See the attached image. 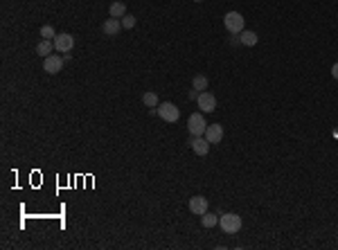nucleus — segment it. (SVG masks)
Masks as SVG:
<instances>
[{"mask_svg": "<svg viewBox=\"0 0 338 250\" xmlns=\"http://www.w3.org/2000/svg\"><path fill=\"white\" fill-rule=\"evenodd\" d=\"M219 226H221V230L226 234H234L241 230V216L234 214V212H223L221 216H219Z\"/></svg>", "mask_w": 338, "mask_h": 250, "instance_id": "obj_1", "label": "nucleus"}, {"mask_svg": "<svg viewBox=\"0 0 338 250\" xmlns=\"http://www.w3.org/2000/svg\"><path fill=\"white\" fill-rule=\"evenodd\" d=\"M223 25H226V29L230 34H241L246 27V18L239 12H228L223 16Z\"/></svg>", "mask_w": 338, "mask_h": 250, "instance_id": "obj_2", "label": "nucleus"}, {"mask_svg": "<svg viewBox=\"0 0 338 250\" xmlns=\"http://www.w3.org/2000/svg\"><path fill=\"white\" fill-rule=\"evenodd\" d=\"M205 128H208V122H205L203 113H192L190 120H187V131H190V135H194V138L205 135Z\"/></svg>", "mask_w": 338, "mask_h": 250, "instance_id": "obj_3", "label": "nucleus"}, {"mask_svg": "<svg viewBox=\"0 0 338 250\" xmlns=\"http://www.w3.org/2000/svg\"><path fill=\"white\" fill-rule=\"evenodd\" d=\"M158 117L165 120V122H169V124H174V122H178L181 111H178L171 102H163V104H158Z\"/></svg>", "mask_w": 338, "mask_h": 250, "instance_id": "obj_4", "label": "nucleus"}, {"mask_svg": "<svg viewBox=\"0 0 338 250\" xmlns=\"http://www.w3.org/2000/svg\"><path fill=\"white\" fill-rule=\"evenodd\" d=\"M75 47V36L72 34H57V39H54V50L61 54H70V50Z\"/></svg>", "mask_w": 338, "mask_h": 250, "instance_id": "obj_5", "label": "nucleus"}, {"mask_svg": "<svg viewBox=\"0 0 338 250\" xmlns=\"http://www.w3.org/2000/svg\"><path fill=\"white\" fill-rule=\"evenodd\" d=\"M196 104H198V108H201V113H212V111H216V97H214L212 93H208V90L198 93Z\"/></svg>", "mask_w": 338, "mask_h": 250, "instance_id": "obj_6", "label": "nucleus"}, {"mask_svg": "<svg viewBox=\"0 0 338 250\" xmlns=\"http://www.w3.org/2000/svg\"><path fill=\"white\" fill-rule=\"evenodd\" d=\"M63 63H65L63 57H59V54H50V57L43 59V70L50 72V75H57V72H61Z\"/></svg>", "mask_w": 338, "mask_h": 250, "instance_id": "obj_7", "label": "nucleus"}, {"mask_svg": "<svg viewBox=\"0 0 338 250\" xmlns=\"http://www.w3.org/2000/svg\"><path fill=\"white\" fill-rule=\"evenodd\" d=\"M208 208H210V203H208V198L201 196V194H196V196L190 198V212H192V214L201 216V214L208 212Z\"/></svg>", "mask_w": 338, "mask_h": 250, "instance_id": "obj_8", "label": "nucleus"}, {"mask_svg": "<svg viewBox=\"0 0 338 250\" xmlns=\"http://www.w3.org/2000/svg\"><path fill=\"white\" fill-rule=\"evenodd\" d=\"M190 146H192V151L196 153V156H208L210 153V142L205 140V135H198V138H194L192 135V140H190Z\"/></svg>", "mask_w": 338, "mask_h": 250, "instance_id": "obj_9", "label": "nucleus"}, {"mask_svg": "<svg viewBox=\"0 0 338 250\" xmlns=\"http://www.w3.org/2000/svg\"><path fill=\"white\" fill-rule=\"evenodd\" d=\"M205 140L210 142V145H219L223 140V126L221 124H208L205 128Z\"/></svg>", "mask_w": 338, "mask_h": 250, "instance_id": "obj_10", "label": "nucleus"}, {"mask_svg": "<svg viewBox=\"0 0 338 250\" xmlns=\"http://www.w3.org/2000/svg\"><path fill=\"white\" fill-rule=\"evenodd\" d=\"M102 29H104L106 36H117L122 32V21H120V18H108V21H104Z\"/></svg>", "mask_w": 338, "mask_h": 250, "instance_id": "obj_11", "label": "nucleus"}, {"mask_svg": "<svg viewBox=\"0 0 338 250\" xmlns=\"http://www.w3.org/2000/svg\"><path fill=\"white\" fill-rule=\"evenodd\" d=\"M52 50H54V41H47V39H43V41L36 45V54H41L43 59L50 57V54H52Z\"/></svg>", "mask_w": 338, "mask_h": 250, "instance_id": "obj_12", "label": "nucleus"}, {"mask_svg": "<svg viewBox=\"0 0 338 250\" xmlns=\"http://www.w3.org/2000/svg\"><path fill=\"white\" fill-rule=\"evenodd\" d=\"M239 39H241V45H246V47L257 45V34L255 32H251V29H244V32L239 34Z\"/></svg>", "mask_w": 338, "mask_h": 250, "instance_id": "obj_13", "label": "nucleus"}, {"mask_svg": "<svg viewBox=\"0 0 338 250\" xmlns=\"http://www.w3.org/2000/svg\"><path fill=\"white\" fill-rule=\"evenodd\" d=\"M108 14H111V18H122V16H127V5L117 0V2H113V5H111Z\"/></svg>", "mask_w": 338, "mask_h": 250, "instance_id": "obj_14", "label": "nucleus"}, {"mask_svg": "<svg viewBox=\"0 0 338 250\" xmlns=\"http://www.w3.org/2000/svg\"><path fill=\"white\" fill-rule=\"evenodd\" d=\"M208 83H210V82H208V77H205V75H196L192 79V88H194V90H198V93L208 90Z\"/></svg>", "mask_w": 338, "mask_h": 250, "instance_id": "obj_15", "label": "nucleus"}, {"mask_svg": "<svg viewBox=\"0 0 338 250\" xmlns=\"http://www.w3.org/2000/svg\"><path fill=\"white\" fill-rule=\"evenodd\" d=\"M216 223H219V216H216V214H212V212L201 214V226H203V228H214Z\"/></svg>", "mask_w": 338, "mask_h": 250, "instance_id": "obj_16", "label": "nucleus"}, {"mask_svg": "<svg viewBox=\"0 0 338 250\" xmlns=\"http://www.w3.org/2000/svg\"><path fill=\"white\" fill-rule=\"evenodd\" d=\"M142 104L149 106V108H156V106H158V95L151 93V90H149V93H145V95H142Z\"/></svg>", "mask_w": 338, "mask_h": 250, "instance_id": "obj_17", "label": "nucleus"}, {"mask_svg": "<svg viewBox=\"0 0 338 250\" xmlns=\"http://www.w3.org/2000/svg\"><path fill=\"white\" fill-rule=\"evenodd\" d=\"M41 36H43V39H47V41H54V39H57V32H54L52 25H43V27H41Z\"/></svg>", "mask_w": 338, "mask_h": 250, "instance_id": "obj_18", "label": "nucleus"}, {"mask_svg": "<svg viewBox=\"0 0 338 250\" xmlns=\"http://www.w3.org/2000/svg\"><path fill=\"white\" fill-rule=\"evenodd\" d=\"M120 21H122V29H133L135 27V16H131V14L122 16Z\"/></svg>", "mask_w": 338, "mask_h": 250, "instance_id": "obj_19", "label": "nucleus"}, {"mask_svg": "<svg viewBox=\"0 0 338 250\" xmlns=\"http://www.w3.org/2000/svg\"><path fill=\"white\" fill-rule=\"evenodd\" d=\"M332 77L338 82V63H334V65H332Z\"/></svg>", "mask_w": 338, "mask_h": 250, "instance_id": "obj_20", "label": "nucleus"}, {"mask_svg": "<svg viewBox=\"0 0 338 250\" xmlns=\"http://www.w3.org/2000/svg\"><path fill=\"white\" fill-rule=\"evenodd\" d=\"M194 2H203V0H194Z\"/></svg>", "mask_w": 338, "mask_h": 250, "instance_id": "obj_21", "label": "nucleus"}]
</instances>
